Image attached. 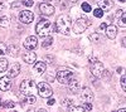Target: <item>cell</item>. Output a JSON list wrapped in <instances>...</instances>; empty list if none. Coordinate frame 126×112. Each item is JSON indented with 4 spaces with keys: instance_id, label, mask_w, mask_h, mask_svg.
I'll use <instances>...</instances> for the list:
<instances>
[{
    "instance_id": "6da1fadb",
    "label": "cell",
    "mask_w": 126,
    "mask_h": 112,
    "mask_svg": "<svg viewBox=\"0 0 126 112\" xmlns=\"http://www.w3.org/2000/svg\"><path fill=\"white\" fill-rule=\"evenodd\" d=\"M71 29V18L67 15H61L57 18L56 24H54V30L63 35H68Z\"/></svg>"
},
{
    "instance_id": "7a4b0ae2",
    "label": "cell",
    "mask_w": 126,
    "mask_h": 112,
    "mask_svg": "<svg viewBox=\"0 0 126 112\" xmlns=\"http://www.w3.org/2000/svg\"><path fill=\"white\" fill-rule=\"evenodd\" d=\"M35 32L39 37H43V38L48 37L52 32V23L47 19H42L35 27Z\"/></svg>"
},
{
    "instance_id": "3957f363",
    "label": "cell",
    "mask_w": 126,
    "mask_h": 112,
    "mask_svg": "<svg viewBox=\"0 0 126 112\" xmlns=\"http://www.w3.org/2000/svg\"><path fill=\"white\" fill-rule=\"evenodd\" d=\"M20 92L23 96L35 95L37 92V84L33 79H25L20 83Z\"/></svg>"
},
{
    "instance_id": "277c9868",
    "label": "cell",
    "mask_w": 126,
    "mask_h": 112,
    "mask_svg": "<svg viewBox=\"0 0 126 112\" xmlns=\"http://www.w3.org/2000/svg\"><path fill=\"white\" fill-rule=\"evenodd\" d=\"M90 25H91V22L87 18H79L75 22V24H73V32L76 34H81V33L85 32Z\"/></svg>"
},
{
    "instance_id": "5b68a950",
    "label": "cell",
    "mask_w": 126,
    "mask_h": 112,
    "mask_svg": "<svg viewBox=\"0 0 126 112\" xmlns=\"http://www.w3.org/2000/svg\"><path fill=\"white\" fill-rule=\"evenodd\" d=\"M73 77H75V74H73V72L69 70V69L58 70V72H57V81L59 83H62V84H67Z\"/></svg>"
},
{
    "instance_id": "8992f818",
    "label": "cell",
    "mask_w": 126,
    "mask_h": 112,
    "mask_svg": "<svg viewBox=\"0 0 126 112\" xmlns=\"http://www.w3.org/2000/svg\"><path fill=\"white\" fill-rule=\"evenodd\" d=\"M37 89H38V93L40 97H44V98H49L52 97V95H53V91H52V88L49 87L48 83L46 82H40L37 84Z\"/></svg>"
},
{
    "instance_id": "52a82bcc",
    "label": "cell",
    "mask_w": 126,
    "mask_h": 112,
    "mask_svg": "<svg viewBox=\"0 0 126 112\" xmlns=\"http://www.w3.org/2000/svg\"><path fill=\"white\" fill-rule=\"evenodd\" d=\"M91 73L94 77H102L103 73V64L101 62H98L97 59H94L92 64H91Z\"/></svg>"
},
{
    "instance_id": "ba28073f",
    "label": "cell",
    "mask_w": 126,
    "mask_h": 112,
    "mask_svg": "<svg viewBox=\"0 0 126 112\" xmlns=\"http://www.w3.org/2000/svg\"><path fill=\"white\" fill-rule=\"evenodd\" d=\"M19 20L23 24H29L34 20V14L29 10H23V12L19 13Z\"/></svg>"
},
{
    "instance_id": "9c48e42d",
    "label": "cell",
    "mask_w": 126,
    "mask_h": 112,
    "mask_svg": "<svg viewBox=\"0 0 126 112\" xmlns=\"http://www.w3.org/2000/svg\"><path fill=\"white\" fill-rule=\"evenodd\" d=\"M38 45V39L37 37H28L25 40H24V48L27 50H29V52H32V50H34Z\"/></svg>"
},
{
    "instance_id": "30bf717a",
    "label": "cell",
    "mask_w": 126,
    "mask_h": 112,
    "mask_svg": "<svg viewBox=\"0 0 126 112\" xmlns=\"http://www.w3.org/2000/svg\"><path fill=\"white\" fill-rule=\"evenodd\" d=\"M39 10L43 15H53L54 14V6L48 3H42L39 4Z\"/></svg>"
},
{
    "instance_id": "8fae6325",
    "label": "cell",
    "mask_w": 126,
    "mask_h": 112,
    "mask_svg": "<svg viewBox=\"0 0 126 112\" xmlns=\"http://www.w3.org/2000/svg\"><path fill=\"white\" fill-rule=\"evenodd\" d=\"M81 99H82V102H91V101L93 99V93H92V91L90 88H83L82 89V92H81Z\"/></svg>"
},
{
    "instance_id": "7c38bea8",
    "label": "cell",
    "mask_w": 126,
    "mask_h": 112,
    "mask_svg": "<svg viewBox=\"0 0 126 112\" xmlns=\"http://www.w3.org/2000/svg\"><path fill=\"white\" fill-rule=\"evenodd\" d=\"M10 87H12V78H9L8 76L0 78V89L6 92L10 89Z\"/></svg>"
},
{
    "instance_id": "4fadbf2b",
    "label": "cell",
    "mask_w": 126,
    "mask_h": 112,
    "mask_svg": "<svg viewBox=\"0 0 126 112\" xmlns=\"http://www.w3.org/2000/svg\"><path fill=\"white\" fill-rule=\"evenodd\" d=\"M67 84H68V91H69L71 93H73V95H76L78 91H79V82H78L76 78H72Z\"/></svg>"
},
{
    "instance_id": "5bb4252c",
    "label": "cell",
    "mask_w": 126,
    "mask_h": 112,
    "mask_svg": "<svg viewBox=\"0 0 126 112\" xmlns=\"http://www.w3.org/2000/svg\"><path fill=\"white\" fill-rule=\"evenodd\" d=\"M47 70V64L44 62H37L33 67V72L35 74H43Z\"/></svg>"
},
{
    "instance_id": "9a60e30c",
    "label": "cell",
    "mask_w": 126,
    "mask_h": 112,
    "mask_svg": "<svg viewBox=\"0 0 126 112\" xmlns=\"http://www.w3.org/2000/svg\"><path fill=\"white\" fill-rule=\"evenodd\" d=\"M97 4L102 12H109L112 8V1L111 0H97Z\"/></svg>"
},
{
    "instance_id": "2e32d148",
    "label": "cell",
    "mask_w": 126,
    "mask_h": 112,
    "mask_svg": "<svg viewBox=\"0 0 126 112\" xmlns=\"http://www.w3.org/2000/svg\"><path fill=\"white\" fill-rule=\"evenodd\" d=\"M19 72H20V66L18 63H14V64L10 66V69L8 70V77L9 78H14V77H16L19 74Z\"/></svg>"
},
{
    "instance_id": "e0dca14e",
    "label": "cell",
    "mask_w": 126,
    "mask_h": 112,
    "mask_svg": "<svg viewBox=\"0 0 126 112\" xmlns=\"http://www.w3.org/2000/svg\"><path fill=\"white\" fill-rule=\"evenodd\" d=\"M117 35V28L116 25H109L106 28V37L110 39H115Z\"/></svg>"
},
{
    "instance_id": "ac0fdd59",
    "label": "cell",
    "mask_w": 126,
    "mask_h": 112,
    "mask_svg": "<svg viewBox=\"0 0 126 112\" xmlns=\"http://www.w3.org/2000/svg\"><path fill=\"white\" fill-rule=\"evenodd\" d=\"M23 59L25 63H34L37 60V54L33 53V52H27L24 56H23Z\"/></svg>"
},
{
    "instance_id": "d6986e66",
    "label": "cell",
    "mask_w": 126,
    "mask_h": 112,
    "mask_svg": "<svg viewBox=\"0 0 126 112\" xmlns=\"http://www.w3.org/2000/svg\"><path fill=\"white\" fill-rule=\"evenodd\" d=\"M8 66H9L8 60H6L4 57H1V58H0V73L5 72V70L8 69Z\"/></svg>"
},
{
    "instance_id": "ffe728a7",
    "label": "cell",
    "mask_w": 126,
    "mask_h": 112,
    "mask_svg": "<svg viewBox=\"0 0 126 112\" xmlns=\"http://www.w3.org/2000/svg\"><path fill=\"white\" fill-rule=\"evenodd\" d=\"M52 44H53V37H46V40L43 42V48H46V49H48V48H50L52 47Z\"/></svg>"
},
{
    "instance_id": "44dd1931",
    "label": "cell",
    "mask_w": 126,
    "mask_h": 112,
    "mask_svg": "<svg viewBox=\"0 0 126 112\" xmlns=\"http://www.w3.org/2000/svg\"><path fill=\"white\" fill-rule=\"evenodd\" d=\"M24 101L27 103H29V105H33V103H35V101H37V97H35V95H29V96H24Z\"/></svg>"
},
{
    "instance_id": "7402d4cb",
    "label": "cell",
    "mask_w": 126,
    "mask_h": 112,
    "mask_svg": "<svg viewBox=\"0 0 126 112\" xmlns=\"http://www.w3.org/2000/svg\"><path fill=\"white\" fill-rule=\"evenodd\" d=\"M0 106H1V108H14L15 103L13 101H5V102H0Z\"/></svg>"
},
{
    "instance_id": "603a6c76",
    "label": "cell",
    "mask_w": 126,
    "mask_h": 112,
    "mask_svg": "<svg viewBox=\"0 0 126 112\" xmlns=\"http://www.w3.org/2000/svg\"><path fill=\"white\" fill-rule=\"evenodd\" d=\"M117 25H119V27H121V28H125V27H126V13H124V14L119 18Z\"/></svg>"
},
{
    "instance_id": "cb8c5ba5",
    "label": "cell",
    "mask_w": 126,
    "mask_h": 112,
    "mask_svg": "<svg viewBox=\"0 0 126 112\" xmlns=\"http://www.w3.org/2000/svg\"><path fill=\"white\" fill-rule=\"evenodd\" d=\"M0 27L1 28H8L9 27V19L4 15L0 16Z\"/></svg>"
},
{
    "instance_id": "d4e9b609",
    "label": "cell",
    "mask_w": 126,
    "mask_h": 112,
    "mask_svg": "<svg viewBox=\"0 0 126 112\" xmlns=\"http://www.w3.org/2000/svg\"><path fill=\"white\" fill-rule=\"evenodd\" d=\"M69 112H86V110L82 106H69Z\"/></svg>"
},
{
    "instance_id": "484cf974",
    "label": "cell",
    "mask_w": 126,
    "mask_h": 112,
    "mask_svg": "<svg viewBox=\"0 0 126 112\" xmlns=\"http://www.w3.org/2000/svg\"><path fill=\"white\" fill-rule=\"evenodd\" d=\"M8 52V45L5 43H0V58L4 57Z\"/></svg>"
},
{
    "instance_id": "4316f807",
    "label": "cell",
    "mask_w": 126,
    "mask_h": 112,
    "mask_svg": "<svg viewBox=\"0 0 126 112\" xmlns=\"http://www.w3.org/2000/svg\"><path fill=\"white\" fill-rule=\"evenodd\" d=\"M90 39H91V42H93V43H100L101 42V38H100V35L98 34H91L90 35Z\"/></svg>"
},
{
    "instance_id": "83f0119b",
    "label": "cell",
    "mask_w": 126,
    "mask_h": 112,
    "mask_svg": "<svg viewBox=\"0 0 126 112\" xmlns=\"http://www.w3.org/2000/svg\"><path fill=\"white\" fill-rule=\"evenodd\" d=\"M93 15L96 16V18H102L103 16V12H102L100 8H96V9L93 10Z\"/></svg>"
},
{
    "instance_id": "f1b7e54d",
    "label": "cell",
    "mask_w": 126,
    "mask_h": 112,
    "mask_svg": "<svg viewBox=\"0 0 126 112\" xmlns=\"http://www.w3.org/2000/svg\"><path fill=\"white\" fill-rule=\"evenodd\" d=\"M82 10H83V12H86V13H90L91 10H92V8L90 6L88 3H83L82 4Z\"/></svg>"
},
{
    "instance_id": "f546056e",
    "label": "cell",
    "mask_w": 126,
    "mask_h": 112,
    "mask_svg": "<svg viewBox=\"0 0 126 112\" xmlns=\"http://www.w3.org/2000/svg\"><path fill=\"white\" fill-rule=\"evenodd\" d=\"M18 52H19V49H18L16 45H12V47H10V54H12L13 57H15L18 54Z\"/></svg>"
},
{
    "instance_id": "4dcf8cb0",
    "label": "cell",
    "mask_w": 126,
    "mask_h": 112,
    "mask_svg": "<svg viewBox=\"0 0 126 112\" xmlns=\"http://www.w3.org/2000/svg\"><path fill=\"white\" fill-rule=\"evenodd\" d=\"M20 3L24 6H33V0H20Z\"/></svg>"
},
{
    "instance_id": "1f68e13d",
    "label": "cell",
    "mask_w": 126,
    "mask_h": 112,
    "mask_svg": "<svg viewBox=\"0 0 126 112\" xmlns=\"http://www.w3.org/2000/svg\"><path fill=\"white\" fill-rule=\"evenodd\" d=\"M82 107L85 108L86 111H91V110H92V105H91V102H83Z\"/></svg>"
},
{
    "instance_id": "d6a6232c",
    "label": "cell",
    "mask_w": 126,
    "mask_h": 112,
    "mask_svg": "<svg viewBox=\"0 0 126 112\" xmlns=\"http://www.w3.org/2000/svg\"><path fill=\"white\" fill-rule=\"evenodd\" d=\"M62 105H64L66 107H69V106L73 105V101L72 99H63L62 101Z\"/></svg>"
},
{
    "instance_id": "836d02e7",
    "label": "cell",
    "mask_w": 126,
    "mask_h": 112,
    "mask_svg": "<svg viewBox=\"0 0 126 112\" xmlns=\"http://www.w3.org/2000/svg\"><path fill=\"white\" fill-rule=\"evenodd\" d=\"M121 87H122L124 91H126V76L121 77Z\"/></svg>"
},
{
    "instance_id": "e575fe53",
    "label": "cell",
    "mask_w": 126,
    "mask_h": 112,
    "mask_svg": "<svg viewBox=\"0 0 126 112\" xmlns=\"http://www.w3.org/2000/svg\"><path fill=\"white\" fill-rule=\"evenodd\" d=\"M124 13H125V12H124V10H121V9H119V10H117V12H116V14H115V16H116V19H119V18H120V16H121V15H122Z\"/></svg>"
},
{
    "instance_id": "d590c367",
    "label": "cell",
    "mask_w": 126,
    "mask_h": 112,
    "mask_svg": "<svg viewBox=\"0 0 126 112\" xmlns=\"http://www.w3.org/2000/svg\"><path fill=\"white\" fill-rule=\"evenodd\" d=\"M20 4H22L20 1H14V3L12 4V6H13L14 9H16V8H19V6H20Z\"/></svg>"
},
{
    "instance_id": "8d00e7d4",
    "label": "cell",
    "mask_w": 126,
    "mask_h": 112,
    "mask_svg": "<svg viewBox=\"0 0 126 112\" xmlns=\"http://www.w3.org/2000/svg\"><path fill=\"white\" fill-rule=\"evenodd\" d=\"M54 103H56V99H54V98H49V99H48V105H49V106H53Z\"/></svg>"
},
{
    "instance_id": "74e56055",
    "label": "cell",
    "mask_w": 126,
    "mask_h": 112,
    "mask_svg": "<svg viewBox=\"0 0 126 112\" xmlns=\"http://www.w3.org/2000/svg\"><path fill=\"white\" fill-rule=\"evenodd\" d=\"M106 27H107V25H106V24H105V23H102V24L100 25V28H101V29H105V28H106Z\"/></svg>"
},
{
    "instance_id": "f35d334b",
    "label": "cell",
    "mask_w": 126,
    "mask_h": 112,
    "mask_svg": "<svg viewBox=\"0 0 126 112\" xmlns=\"http://www.w3.org/2000/svg\"><path fill=\"white\" fill-rule=\"evenodd\" d=\"M27 112H35V110H34V108H29Z\"/></svg>"
},
{
    "instance_id": "ab89813d",
    "label": "cell",
    "mask_w": 126,
    "mask_h": 112,
    "mask_svg": "<svg viewBox=\"0 0 126 112\" xmlns=\"http://www.w3.org/2000/svg\"><path fill=\"white\" fill-rule=\"evenodd\" d=\"M3 9H4V4L0 3V10H3Z\"/></svg>"
},
{
    "instance_id": "60d3db41",
    "label": "cell",
    "mask_w": 126,
    "mask_h": 112,
    "mask_svg": "<svg viewBox=\"0 0 126 112\" xmlns=\"http://www.w3.org/2000/svg\"><path fill=\"white\" fill-rule=\"evenodd\" d=\"M117 112H126V110H125V108H121V110H119Z\"/></svg>"
},
{
    "instance_id": "b9f144b4",
    "label": "cell",
    "mask_w": 126,
    "mask_h": 112,
    "mask_svg": "<svg viewBox=\"0 0 126 112\" xmlns=\"http://www.w3.org/2000/svg\"><path fill=\"white\" fill-rule=\"evenodd\" d=\"M37 112H47L46 110H43V108H42V110H39V111H37Z\"/></svg>"
},
{
    "instance_id": "7bdbcfd3",
    "label": "cell",
    "mask_w": 126,
    "mask_h": 112,
    "mask_svg": "<svg viewBox=\"0 0 126 112\" xmlns=\"http://www.w3.org/2000/svg\"><path fill=\"white\" fill-rule=\"evenodd\" d=\"M47 1H52V0H43V3H47Z\"/></svg>"
},
{
    "instance_id": "ee69618b",
    "label": "cell",
    "mask_w": 126,
    "mask_h": 112,
    "mask_svg": "<svg viewBox=\"0 0 126 112\" xmlns=\"http://www.w3.org/2000/svg\"><path fill=\"white\" fill-rule=\"evenodd\" d=\"M71 1H73V3H76V1H78V0H71Z\"/></svg>"
},
{
    "instance_id": "f6af8a7d",
    "label": "cell",
    "mask_w": 126,
    "mask_h": 112,
    "mask_svg": "<svg viewBox=\"0 0 126 112\" xmlns=\"http://www.w3.org/2000/svg\"><path fill=\"white\" fill-rule=\"evenodd\" d=\"M119 1H121V3H125V0H119Z\"/></svg>"
},
{
    "instance_id": "bcb514c9",
    "label": "cell",
    "mask_w": 126,
    "mask_h": 112,
    "mask_svg": "<svg viewBox=\"0 0 126 112\" xmlns=\"http://www.w3.org/2000/svg\"><path fill=\"white\" fill-rule=\"evenodd\" d=\"M0 102H1V98H0Z\"/></svg>"
},
{
    "instance_id": "7dc6e473",
    "label": "cell",
    "mask_w": 126,
    "mask_h": 112,
    "mask_svg": "<svg viewBox=\"0 0 126 112\" xmlns=\"http://www.w3.org/2000/svg\"><path fill=\"white\" fill-rule=\"evenodd\" d=\"M112 112H116V111H112Z\"/></svg>"
}]
</instances>
